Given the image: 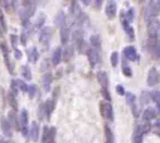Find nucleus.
<instances>
[{
  "instance_id": "nucleus-1",
  "label": "nucleus",
  "mask_w": 160,
  "mask_h": 143,
  "mask_svg": "<svg viewBox=\"0 0 160 143\" xmlns=\"http://www.w3.org/2000/svg\"><path fill=\"white\" fill-rule=\"evenodd\" d=\"M160 13V0L150 1L145 7L144 17L146 21H152Z\"/></svg>"
},
{
  "instance_id": "nucleus-2",
  "label": "nucleus",
  "mask_w": 160,
  "mask_h": 143,
  "mask_svg": "<svg viewBox=\"0 0 160 143\" xmlns=\"http://www.w3.org/2000/svg\"><path fill=\"white\" fill-rule=\"evenodd\" d=\"M148 33L149 37L156 38L160 35V21L157 19L150 21L148 25Z\"/></svg>"
},
{
  "instance_id": "nucleus-3",
  "label": "nucleus",
  "mask_w": 160,
  "mask_h": 143,
  "mask_svg": "<svg viewBox=\"0 0 160 143\" xmlns=\"http://www.w3.org/2000/svg\"><path fill=\"white\" fill-rule=\"evenodd\" d=\"M100 108H101V115L107 120L112 121L113 118H114V115H113V108L112 105H111L109 102H101V105H100Z\"/></svg>"
},
{
  "instance_id": "nucleus-4",
  "label": "nucleus",
  "mask_w": 160,
  "mask_h": 143,
  "mask_svg": "<svg viewBox=\"0 0 160 143\" xmlns=\"http://www.w3.org/2000/svg\"><path fill=\"white\" fill-rule=\"evenodd\" d=\"M51 29L50 27H45L41 30L39 33V40L40 44L44 47H48L50 45V42L51 39Z\"/></svg>"
},
{
  "instance_id": "nucleus-5",
  "label": "nucleus",
  "mask_w": 160,
  "mask_h": 143,
  "mask_svg": "<svg viewBox=\"0 0 160 143\" xmlns=\"http://www.w3.org/2000/svg\"><path fill=\"white\" fill-rule=\"evenodd\" d=\"M86 55L88 57V60L91 68H94L95 65L100 62V51L93 48H89L86 52Z\"/></svg>"
},
{
  "instance_id": "nucleus-6",
  "label": "nucleus",
  "mask_w": 160,
  "mask_h": 143,
  "mask_svg": "<svg viewBox=\"0 0 160 143\" xmlns=\"http://www.w3.org/2000/svg\"><path fill=\"white\" fill-rule=\"evenodd\" d=\"M28 113L25 108H23L21 112L20 115V126L21 127L22 133L25 136L28 135Z\"/></svg>"
},
{
  "instance_id": "nucleus-7",
  "label": "nucleus",
  "mask_w": 160,
  "mask_h": 143,
  "mask_svg": "<svg viewBox=\"0 0 160 143\" xmlns=\"http://www.w3.org/2000/svg\"><path fill=\"white\" fill-rule=\"evenodd\" d=\"M124 16H121V23H122V28H123V29L125 30L127 36L129 37V39L131 41H133V40H134V38H135L134 29L132 26L130 25V22L127 21V19L126 18V17H124Z\"/></svg>"
},
{
  "instance_id": "nucleus-8",
  "label": "nucleus",
  "mask_w": 160,
  "mask_h": 143,
  "mask_svg": "<svg viewBox=\"0 0 160 143\" xmlns=\"http://www.w3.org/2000/svg\"><path fill=\"white\" fill-rule=\"evenodd\" d=\"M0 49L2 50V53H3L4 57V62H5L6 65L7 67V69L9 70L10 73H13V66H12L11 62H10V56H9V50L7 46L5 44H0Z\"/></svg>"
},
{
  "instance_id": "nucleus-9",
  "label": "nucleus",
  "mask_w": 160,
  "mask_h": 143,
  "mask_svg": "<svg viewBox=\"0 0 160 143\" xmlns=\"http://www.w3.org/2000/svg\"><path fill=\"white\" fill-rule=\"evenodd\" d=\"M117 5L115 1H108L105 7V14L109 19H113L116 15Z\"/></svg>"
},
{
  "instance_id": "nucleus-10",
  "label": "nucleus",
  "mask_w": 160,
  "mask_h": 143,
  "mask_svg": "<svg viewBox=\"0 0 160 143\" xmlns=\"http://www.w3.org/2000/svg\"><path fill=\"white\" fill-rule=\"evenodd\" d=\"M123 53L128 60L132 61V62L137 60V52L134 46H128V47H125V49L123 50Z\"/></svg>"
},
{
  "instance_id": "nucleus-11",
  "label": "nucleus",
  "mask_w": 160,
  "mask_h": 143,
  "mask_svg": "<svg viewBox=\"0 0 160 143\" xmlns=\"http://www.w3.org/2000/svg\"><path fill=\"white\" fill-rule=\"evenodd\" d=\"M97 78H98V83L101 86V89H105L107 90L108 88V77L106 72L99 71L97 74Z\"/></svg>"
},
{
  "instance_id": "nucleus-12",
  "label": "nucleus",
  "mask_w": 160,
  "mask_h": 143,
  "mask_svg": "<svg viewBox=\"0 0 160 143\" xmlns=\"http://www.w3.org/2000/svg\"><path fill=\"white\" fill-rule=\"evenodd\" d=\"M0 123H1V129H2V131L3 133V135L7 137H11V125H10L9 120L6 117H1Z\"/></svg>"
},
{
  "instance_id": "nucleus-13",
  "label": "nucleus",
  "mask_w": 160,
  "mask_h": 143,
  "mask_svg": "<svg viewBox=\"0 0 160 143\" xmlns=\"http://www.w3.org/2000/svg\"><path fill=\"white\" fill-rule=\"evenodd\" d=\"M53 82V76H52L51 72H48L42 77V84L43 87L46 91H50L51 88V83Z\"/></svg>"
},
{
  "instance_id": "nucleus-14",
  "label": "nucleus",
  "mask_w": 160,
  "mask_h": 143,
  "mask_svg": "<svg viewBox=\"0 0 160 143\" xmlns=\"http://www.w3.org/2000/svg\"><path fill=\"white\" fill-rule=\"evenodd\" d=\"M158 72H157L156 68H152L149 72L148 74V79H147V83L149 86L152 87L154 85H155L158 82Z\"/></svg>"
},
{
  "instance_id": "nucleus-15",
  "label": "nucleus",
  "mask_w": 160,
  "mask_h": 143,
  "mask_svg": "<svg viewBox=\"0 0 160 143\" xmlns=\"http://www.w3.org/2000/svg\"><path fill=\"white\" fill-rule=\"evenodd\" d=\"M19 17H20L22 25L25 27V28H28L29 27V13L27 11L26 9H21L18 12Z\"/></svg>"
},
{
  "instance_id": "nucleus-16",
  "label": "nucleus",
  "mask_w": 160,
  "mask_h": 143,
  "mask_svg": "<svg viewBox=\"0 0 160 143\" xmlns=\"http://www.w3.org/2000/svg\"><path fill=\"white\" fill-rule=\"evenodd\" d=\"M65 23H66V15L64 11H60L59 13L57 14L54 19V24L57 27L61 28L65 26Z\"/></svg>"
},
{
  "instance_id": "nucleus-17",
  "label": "nucleus",
  "mask_w": 160,
  "mask_h": 143,
  "mask_svg": "<svg viewBox=\"0 0 160 143\" xmlns=\"http://www.w3.org/2000/svg\"><path fill=\"white\" fill-rule=\"evenodd\" d=\"M30 135H31V140L33 141H37L39 136V127L35 121L32 122L30 130Z\"/></svg>"
},
{
  "instance_id": "nucleus-18",
  "label": "nucleus",
  "mask_w": 160,
  "mask_h": 143,
  "mask_svg": "<svg viewBox=\"0 0 160 143\" xmlns=\"http://www.w3.org/2000/svg\"><path fill=\"white\" fill-rule=\"evenodd\" d=\"M143 135L144 133L142 131L141 126H137L134 129V131L133 133V143H142V141H143Z\"/></svg>"
},
{
  "instance_id": "nucleus-19",
  "label": "nucleus",
  "mask_w": 160,
  "mask_h": 143,
  "mask_svg": "<svg viewBox=\"0 0 160 143\" xmlns=\"http://www.w3.org/2000/svg\"><path fill=\"white\" fill-rule=\"evenodd\" d=\"M155 117H156V112L152 107L147 108L143 113V120L146 122H149L150 120H153Z\"/></svg>"
},
{
  "instance_id": "nucleus-20",
  "label": "nucleus",
  "mask_w": 160,
  "mask_h": 143,
  "mask_svg": "<svg viewBox=\"0 0 160 143\" xmlns=\"http://www.w3.org/2000/svg\"><path fill=\"white\" fill-rule=\"evenodd\" d=\"M8 118L10 125L13 126L14 128H16V130H19V128L21 127L20 121L17 119V117L14 111H11L8 113Z\"/></svg>"
},
{
  "instance_id": "nucleus-21",
  "label": "nucleus",
  "mask_w": 160,
  "mask_h": 143,
  "mask_svg": "<svg viewBox=\"0 0 160 143\" xmlns=\"http://www.w3.org/2000/svg\"><path fill=\"white\" fill-rule=\"evenodd\" d=\"M60 39L62 45H66L69 39V28L63 27L60 30Z\"/></svg>"
},
{
  "instance_id": "nucleus-22",
  "label": "nucleus",
  "mask_w": 160,
  "mask_h": 143,
  "mask_svg": "<svg viewBox=\"0 0 160 143\" xmlns=\"http://www.w3.org/2000/svg\"><path fill=\"white\" fill-rule=\"evenodd\" d=\"M89 41H90V44H91V46H92L93 49L101 52V39H100L99 35H91L90 38H89Z\"/></svg>"
},
{
  "instance_id": "nucleus-23",
  "label": "nucleus",
  "mask_w": 160,
  "mask_h": 143,
  "mask_svg": "<svg viewBox=\"0 0 160 143\" xmlns=\"http://www.w3.org/2000/svg\"><path fill=\"white\" fill-rule=\"evenodd\" d=\"M28 58L29 62H31V63L32 64L36 63V62L38 61L39 58V53L36 47H32L29 49L28 53Z\"/></svg>"
},
{
  "instance_id": "nucleus-24",
  "label": "nucleus",
  "mask_w": 160,
  "mask_h": 143,
  "mask_svg": "<svg viewBox=\"0 0 160 143\" xmlns=\"http://www.w3.org/2000/svg\"><path fill=\"white\" fill-rule=\"evenodd\" d=\"M70 9H71V14L75 17L76 20L79 19V17H81L83 13H84L83 11H82L79 5L77 3V2H75H75H72V4H71V7Z\"/></svg>"
},
{
  "instance_id": "nucleus-25",
  "label": "nucleus",
  "mask_w": 160,
  "mask_h": 143,
  "mask_svg": "<svg viewBox=\"0 0 160 143\" xmlns=\"http://www.w3.org/2000/svg\"><path fill=\"white\" fill-rule=\"evenodd\" d=\"M54 101L53 100H49L48 99L46 102H45V108H46V117L48 119L50 118V116L53 113V109H54Z\"/></svg>"
},
{
  "instance_id": "nucleus-26",
  "label": "nucleus",
  "mask_w": 160,
  "mask_h": 143,
  "mask_svg": "<svg viewBox=\"0 0 160 143\" xmlns=\"http://www.w3.org/2000/svg\"><path fill=\"white\" fill-rule=\"evenodd\" d=\"M23 5H25L26 7V10L29 13V16L30 17H32V16L35 14V2L33 1H24L23 2Z\"/></svg>"
},
{
  "instance_id": "nucleus-27",
  "label": "nucleus",
  "mask_w": 160,
  "mask_h": 143,
  "mask_svg": "<svg viewBox=\"0 0 160 143\" xmlns=\"http://www.w3.org/2000/svg\"><path fill=\"white\" fill-rule=\"evenodd\" d=\"M73 53H74V47L71 45L68 46L65 48L64 53H63V58L65 62H68L71 60V58L73 57Z\"/></svg>"
},
{
  "instance_id": "nucleus-28",
  "label": "nucleus",
  "mask_w": 160,
  "mask_h": 143,
  "mask_svg": "<svg viewBox=\"0 0 160 143\" xmlns=\"http://www.w3.org/2000/svg\"><path fill=\"white\" fill-rule=\"evenodd\" d=\"M61 53H62V50L60 47L57 48L54 50L52 56V62L54 65H59L60 62H61Z\"/></svg>"
},
{
  "instance_id": "nucleus-29",
  "label": "nucleus",
  "mask_w": 160,
  "mask_h": 143,
  "mask_svg": "<svg viewBox=\"0 0 160 143\" xmlns=\"http://www.w3.org/2000/svg\"><path fill=\"white\" fill-rule=\"evenodd\" d=\"M8 100H9V103H10V106L13 108V110L14 112H17L18 110V105H17V102L16 100V98H15V95H13V94L10 92L8 95Z\"/></svg>"
},
{
  "instance_id": "nucleus-30",
  "label": "nucleus",
  "mask_w": 160,
  "mask_h": 143,
  "mask_svg": "<svg viewBox=\"0 0 160 143\" xmlns=\"http://www.w3.org/2000/svg\"><path fill=\"white\" fill-rule=\"evenodd\" d=\"M21 75L22 76L27 80H31L32 78V75H31V72L29 67L28 65H23L21 67Z\"/></svg>"
},
{
  "instance_id": "nucleus-31",
  "label": "nucleus",
  "mask_w": 160,
  "mask_h": 143,
  "mask_svg": "<svg viewBox=\"0 0 160 143\" xmlns=\"http://www.w3.org/2000/svg\"><path fill=\"white\" fill-rule=\"evenodd\" d=\"M151 99V95L147 91H143L140 97V102L142 105H147Z\"/></svg>"
},
{
  "instance_id": "nucleus-32",
  "label": "nucleus",
  "mask_w": 160,
  "mask_h": 143,
  "mask_svg": "<svg viewBox=\"0 0 160 143\" xmlns=\"http://www.w3.org/2000/svg\"><path fill=\"white\" fill-rule=\"evenodd\" d=\"M37 115H38V118L40 120H43L44 119L45 116H46L45 103H40V105H39L38 110H37Z\"/></svg>"
},
{
  "instance_id": "nucleus-33",
  "label": "nucleus",
  "mask_w": 160,
  "mask_h": 143,
  "mask_svg": "<svg viewBox=\"0 0 160 143\" xmlns=\"http://www.w3.org/2000/svg\"><path fill=\"white\" fill-rule=\"evenodd\" d=\"M104 133H105V138L106 141H109V142H113L114 141V138H113L112 131H111L110 127L108 126L104 127Z\"/></svg>"
},
{
  "instance_id": "nucleus-34",
  "label": "nucleus",
  "mask_w": 160,
  "mask_h": 143,
  "mask_svg": "<svg viewBox=\"0 0 160 143\" xmlns=\"http://www.w3.org/2000/svg\"><path fill=\"white\" fill-rule=\"evenodd\" d=\"M126 102L129 106L131 107L133 105L136 104V96L134 94L130 93V92H128V93L126 94Z\"/></svg>"
},
{
  "instance_id": "nucleus-35",
  "label": "nucleus",
  "mask_w": 160,
  "mask_h": 143,
  "mask_svg": "<svg viewBox=\"0 0 160 143\" xmlns=\"http://www.w3.org/2000/svg\"><path fill=\"white\" fill-rule=\"evenodd\" d=\"M111 64L113 67L117 66L118 63H119V53L117 51H114L112 55H111Z\"/></svg>"
},
{
  "instance_id": "nucleus-36",
  "label": "nucleus",
  "mask_w": 160,
  "mask_h": 143,
  "mask_svg": "<svg viewBox=\"0 0 160 143\" xmlns=\"http://www.w3.org/2000/svg\"><path fill=\"white\" fill-rule=\"evenodd\" d=\"M55 137H56V128L52 127L51 128H50V134H49L47 143H55Z\"/></svg>"
},
{
  "instance_id": "nucleus-37",
  "label": "nucleus",
  "mask_w": 160,
  "mask_h": 143,
  "mask_svg": "<svg viewBox=\"0 0 160 143\" xmlns=\"http://www.w3.org/2000/svg\"><path fill=\"white\" fill-rule=\"evenodd\" d=\"M49 134H50V128L47 126H44L43 130V135H42V142L47 143Z\"/></svg>"
},
{
  "instance_id": "nucleus-38",
  "label": "nucleus",
  "mask_w": 160,
  "mask_h": 143,
  "mask_svg": "<svg viewBox=\"0 0 160 143\" xmlns=\"http://www.w3.org/2000/svg\"><path fill=\"white\" fill-rule=\"evenodd\" d=\"M28 96L31 99L35 97V95H36V92H37V87L35 84H31L28 87Z\"/></svg>"
},
{
  "instance_id": "nucleus-39",
  "label": "nucleus",
  "mask_w": 160,
  "mask_h": 143,
  "mask_svg": "<svg viewBox=\"0 0 160 143\" xmlns=\"http://www.w3.org/2000/svg\"><path fill=\"white\" fill-rule=\"evenodd\" d=\"M134 17H135V11L134 8H130L128 10V11L126 13V18L129 22H132L134 21Z\"/></svg>"
},
{
  "instance_id": "nucleus-40",
  "label": "nucleus",
  "mask_w": 160,
  "mask_h": 143,
  "mask_svg": "<svg viewBox=\"0 0 160 143\" xmlns=\"http://www.w3.org/2000/svg\"><path fill=\"white\" fill-rule=\"evenodd\" d=\"M10 89H11V93L13 95H18V85H17V80H12L11 83H10Z\"/></svg>"
},
{
  "instance_id": "nucleus-41",
  "label": "nucleus",
  "mask_w": 160,
  "mask_h": 143,
  "mask_svg": "<svg viewBox=\"0 0 160 143\" xmlns=\"http://www.w3.org/2000/svg\"><path fill=\"white\" fill-rule=\"evenodd\" d=\"M17 85H18V87L21 89V91H23V92L28 91V87L25 82H24L23 80L18 79V80H17Z\"/></svg>"
},
{
  "instance_id": "nucleus-42",
  "label": "nucleus",
  "mask_w": 160,
  "mask_h": 143,
  "mask_svg": "<svg viewBox=\"0 0 160 143\" xmlns=\"http://www.w3.org/2000/svg\"><path fill=\"white\" fill-rule=\"evenodd\" d=\"M28 28H25V30L22 32L21 35V42L22 45L26 46L27 39H28Z\"/></svg>"
},
{
  "instance_id": "nucleus-43",
  "label": "nucleus",
  "mask_w": 160,
  "mask_h": 143,
  "mask_svg": "<svg viewBox=\"0 0 160 143\" xmlns=\"http://www.w3.org/2000/svg\"><path fill=\"white\" fill-rule=\"evenodd\" d=\"M150 95L151 98H152L155 102L157 103L158 101H160V91H158V90H155V91L152 92Z\"/></svg>"
},
{
  "instance_id": "nucleus-44",
  "label": "nucleus",
  "mask_w": 160,
  "mask_h": 143,
  "mask_svg": "<svg viewBox=\"0 0 160 143\" xmlns=\"http://www.w3.org/2000/svg\"><path fill=\"white\" fill-rule=\"evenodd\" d=\"M122 72H123V75L126 76V77L132 76V69L130 67L123 66V68H122Z\"/></svg>"
},
{
  "instance_id": "nucleus-45",
  "label": "nucleus",
  "mask_w": 160,
  "mask_h": 143,
  "mask_svg": "<svg viewBox=\"0 0 160 143\" xmlns=\"http://www.w3.org/2000/svg\"><path fill=\"white\" fill-rule=\"evenodd\" d=\"M10 41H11V45L14 50H16L17 46V36L16 35H10Z\"/></svg>"
},
{
  "instance_id": "nucleus-46",
  "label": "nucleus",
  "mask_w": 160,
  "mask_h": 143,
  "mask_svg": "<svg viewBox=\"0 0 160 143\" xmlns=\"http://www.w3.org/2000/svg\"><path fill=\"white\" fill-rule=\"evenodd\" d=\"M44 22H45V16L43 15H39V18H38V20H37V22H36V27L38 28H41L42 26H43V24H44Z\"/></svg>"
},
{
  "instance_id": "nucleus-47",
  "label": "nucleus",
  "mask_w": 160,
  "mask_h": 143,
  "mask_svg": "<svg viewBox=\"0 0 160 143\" xmlns=\"http://www.w3.org/2000/svg\"><path fill=\"white\" fill-rule=\"evenodd\" d=\"M141 129L144 134L148 133V132L150 131L151 130V123H149V122H145V123H144L143 126H141Z\"/></svg>"
},
{
  "instance_id": "nucleus-48",
  "label": "nucleus",
  "mask_w": 160,
  "mask_h": 143,
  "mask_svg": "<svg viewBox=\"0 0 160 143\" xmlns=\"http://www.w3.org/2000/svg\"><path fill=\"white\" fill-rule=\"evenodd\" d=\"M101 95H102V96L105 98V100H107V101H111V95L108 90L101 89Z\"/></svg>"
},
{
  "instance_id": "nucleus-49",
  "label": "nucleus",
  "mask_w": 160,
  "mask_h": 143,
  "mask_svg": "<svg viewBox=\"0 0 160 143\" xmlns=\"http://www.w3.org/2000/svg\"><path fill=\"white\" fill-rule=\"evenodd\" d=\"M130 108H131V110H132V113H133V115H134V117H138L139 110H138V107H137V104H134V105H133Z\"/></svg>"
},
{
  "instance_id": "nucleus-50",
  "label": "nucleus",
  "mask_w": 160,
  "mask_h": 143,
  "mask_svg": "<svg viewBox=\"0 0 160 143\" xmlns=\"http://www.w3.org/2000/svg\"><path fill=\"white\" fill-rule=\"evenodd\" d=\"M116 91H117V93L120 96H123L125 95V89H124V87L121 84H119L116 86Z\"/></svg>"
},
{
  "instance_id": "nucleus-51",
  "label": "nucleus",
  "mask_w": 160,
  "mask_h": 143,
  "mask_svg": "<svg viewBox=\"0 0 160 143\" xmlns=\"http://www.w3.org/2000/svg\"><path fill=\"white\" fill-rule=\"evenodd\" d=\"M0 25H1V27L4 31H7V24H6L5 18H4L2 13L0 14Z\"/></svg>"
},
{
  "instance_id": "nucleus-52",
  "label": "nucleus",
  "mask_w": 160,
  "mask_h": 143,
  "mask_svg": "<svg viewBox=\"0 0 160 143\" xmlns=\"http://www.w3.org/2000/svg\"><path fill=\"white\" fill-rule=\"evenodd\" d=\"M14 57L16 59L20 60L22 58V52L19 49H16V50H14Z\"/></svg>"
},
{
  "instance_id": "nucleus-53",
  "label": "nucleus",
  "mask_w": 160,
  "mask_h": 143,
  "mask_svg": "<svg viewBox=\"0 0 160 143\" xmlns=\"http://www.w3.org/2000/svg\"><path fill=\"white\" fill-rule=\"evenodd\" d=\"M94 2H95V3H94V5H95V7H97V8L98 9H99V8H101V5H102V1H101V0H97V1H94Z\"/></svg>"
},
{
  "instance_id": "nucleus-54",
  "label": "nucleus",
  "mask_w": 160,
  "mask_h": 143,
  "mask_svg": "<svg viewBox=\"0 0 160 143\" xmlns=\"http://www.w3.org/2000/svg\"><path fill=\"white\" fill-rule=\"evenodd\" d=\"M155 53H156L157 58H158L159 59V61H160V47H158V48L156 49V51H155Z\"/></svg>"
},
{
  "instance_id": "nucleus-55",
  "label": "nucleus",
  "mask_w": 160,
  "mask_h": 143,
  "mask_svg": "<svg viewBox=\"0 0 160 143\" xmlns=\"http://www.w3.org/2000/svg\"><path fill=\"white\" fill-rule=\"evenodd\" d=\"M155 126L157 127L160 128V120H158V121H156V123H155Z\"/></svg>"
},
{
  "instance_id": "nucleus-56",
  "label": "nucleus",
  "mask_w": 160,
  "mask_h": 143,
  "mask_svg": "<svg viewBox=\"0 0 160 143\" xmlns=\"http://www.w3.org/2000/svg\"><path fill=\"white\" fill-rule=\"evenodd\" d=\"M82 2H83V3H84V5H89V2H90V1H84V0H83Z\"/></svg>"
},
{
  "instance_id": "nucleus-57",
  "label": "nucleus",
  "mask_w": 160,
  "mask_h": 143,
  "mask_svg": "<svg viewBox=\"0 0 160 143\" xmlns=\"http://www.w3.org/2000/svg\"><path fill=\"white\" fill-rule=\"evenodd\" d=\"M157 108H158V111L160 112V101H158V102H157Z\"/></svg>"
},
{
  "instance_id": "nucleus-58",
  "label": "nucleus",
  "mask_w": 160,
  "mask_h": 143,
  "mask_svg": "<svg viewBox=\"0 0 160 143\" xmlns=\"http://www.w3.org/2000/svg\"><path fill=\"white\" fill-rule=\"evenodd\" d=\"M105 143H113V142H109V141H105Z\"/></svg>"
}]
</instances>
